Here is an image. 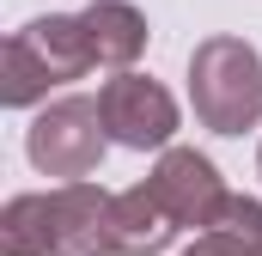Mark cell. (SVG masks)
I'll list each match as a JSON object with an SVG mask.
<instances>
[{
	"mask_svg": "<svg viewBox=\"0 0 262 256\" xmlns=\"http://www.w3.org/2000/svg\"><path fill=\"white\" fill-rule=\"evenodd\" d=\"M49 256H116V195L73 177L49 189Z\"/></svg>",
	"mask_w": 262,
	"mask_h": 256,
	"instance_id": "5b68a950",
	"label": "cell"
},
{
	"mask_svg": "<svg viewBox=\"0 0 262 256\" xmlns=\"http://www.w3.org/2000/svg\"><path fill=\"white\" fill-rule=\"evenodd\" d=\"M183 256H256V250H250L244 238H232V232H220V226H207V232H201V238H195V244H189Z\"/></svg>",
	"mask_w": 262,
	"mask_h": 256,
	"instance_id": "8fae6325",
	"label": "cell"
},
{
	"mask_svg": "<svg viewBox=\"0 0 262 256\" xmlns=\"http://www.w3.org/2000/svg\"><path fill=\"white\" fill-rule=\"evenodd\" d=\"M146 183H152V195L165 201V214H171L177 226H201V232L220 220V207H226V195H232L220 183L213 159L195 153V146H165Z\"/></svg>",
	"mask_w": 262,
	"mask_h": 256,
	"instance_id": "8992f818",
	"label": "cell"
},
{
	"mask_svg": "<svg viewBox=\"0 0 262 256\" xmlns=\"http://www.w3.org/2000/svg\"><path fill=\"white\" fill-rule=\"evenodd\" d=\"M0 256H49V195H12L0 207Z\"/></svg>",
	"mask_w": 262,
	"mask_h": 256,
	"instance_id": "9c48e42d",
	"label": "cell"
},
{
	"mask_svg": "<svg viewBox=\"0 0 262 256\" xmlns=\"http://www.w3.org/2000/svg\"><path fill=\"white\" fill-rule=\"evenodd\" d=\"M98 110H104L110 140H116V146H134V153L165 146V140L177 134V98H171L159 79L128 73V67H122V73L98 92Z\"/></svg>",
	"mask_w": 262,
	"mask_h": 256,
	"instance_id": "277c9868",
	"label": "cell"
},
{
	"mask_svg": "<svg viewBox=\"0 0 262 256\" xmlns=\"http://www.w3.org/2000/svg\"><path fill=\"white\" fill-rule=\"evenodd\" d=\"M85 37H92V55H98V67H128L146 55V18L134 12L128 0H92L85 12Z\"/></svg>",
	"mask_w": 262,
	"mask_h": 256,
	"instance_id": "52a82bcc",
	"label": "cell"
},
{
	"mask_svg": "<svg viewBox=\"0 0 262 256\" xmlns=\"http://www.w3.org/2000/svg\"><path fill=\"white\" fill-rule=\"evenodd\" d=\"M171 238H177V220L165 214L152 183H134L116 195V256H159Z\"/></svg>",
	"mask_w": 262,
	"mask_h": 256,
	"instance_id": "ba28073f",
	"label": "cell"
},
{
	"mask_svg": "<svg viewBox=\"0 0 262 256\" xmlns=\"http://www.w3.org/2000/svg\"><path fill=\"white\" fill-rule=\"evenodd\" d=\"M85 67H98L92 37H85V18H67V12L31 18L25 31L6 37V55H0V104L25 110V104L49 98L55 86L79 79Z\"/></svg>",
	"mask_w": 262,
	"mask_h": 256,
	"instance_id": "6da1fadb",
	"label": "cell"
},
{
	"mask_svg": "<svg viewBox=\"0 0 262 256\" xmlns=\"http://www.w3.org/2000/svg\"><path fill=\"white\" fill-rule=\"evenodd\" d=\"M256 165H262V153H256Z\"/></svg>",
	"mask_w": 262,
	"mask_h": 256,
	"instance_id": "7c38bea8",
	"label": "cell"
},
{
	"mask_svg": "<svg viewBox=\"0 0 262 256\" xmlns=\"http://www.w3.org/2000/svg\"><path fill=\"white\" fill-rule=\"evenodd\" d=\"M189 98L201 128L244 134L262 116V55L244 37H207L189 55Z\"/></svg>",
	"mask_w": 262,
	"mask_h": 256,
	"instance_id": "7a4b0ae2",
	"label": "cell"
},
{
	"mask_svg": "<svg viewBox=\"0 0 262 256\" xmlns=\"http://www.w3.org/2000/svg\"><path fill=\"white\" fill-rule=\"evenodd\" d=\"M104 140H110V128H104V110L92 104V98H61V104H49L31 134H25V153H31V165L43 171V177H92L98 171V159H104Z\"/></svg>",
	"mask_w": 262,
	"mask_h": 256,
	"instance_id": "3957f363",
	"label": "cell"
},
{
	"mask_svg": "<svg viewBox=\"0 0 262 256\" xmlns=\"http://www.w3.org/2000/svg\"><path fill=\"white\" fill-rule=\"evenodd\" d=\"M213 226L232 232V238H244V244L262 256V201H250V195H226V207H220Z\"/></svg>",
	"mask_w": 262,
	"mask_h": 256,
	"instance_id": "30bf717a",
	"label": "cell"
}]
</instances>
